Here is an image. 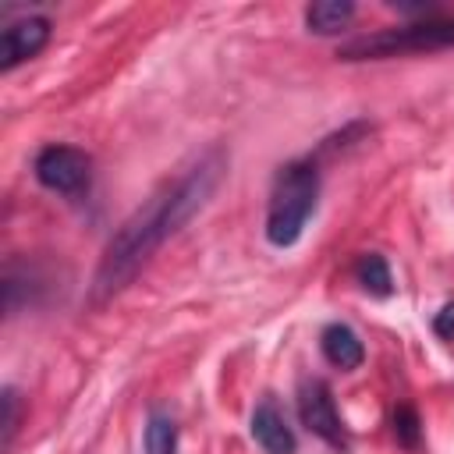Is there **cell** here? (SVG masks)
<instances>
[{"instance_id": "6da1fadb", "label": "cell", "mask_w": 454, "mask_h": 454, "mask_svg": "<svg viewBox=\"0 0 454 454\" xmlns=\"http://www.w3.org/2000/svg\"><path fill=\"white\" fill-rule=\"evenodd\" d=\"M223 170H227V153L213 145L192 167H184V174L174 184L160 188L142 209H135L103 248L92 287H89V301L99 305L121 294L135 280V273L153 259V252L167 238H174L213 199V192L223 181Z\"/></svg>"}, {"instance_id": "7a4b0ae2", "label": "cell", "mask_w": 454, "mask_h": 454, "mask_svg": "<svg viewBox=\"0 0 454 454\" xmlns=\"http://www.w3.org/2000/svg\"><path fill=\"white\" fill-rule=\"evenodd\" d=\"M319 202V170L312 160H291L277 170L273 188H270V206H266V241L273 248H291L309 216L316 213Z\"/></svg>"}, {"instance_id": "3957f363", "label": "cell", "mask_w": 454, "mask_h": 454, "mask_svg": "<svg viewBox=\"0 0 454 454\" xmlns=\"http://www.w3.org/2000/svg\"><path fill=\"white\" fill-rule=\"evenodd\" d=\"M454 46V18H426L397 28H383L372 35H358L337 50L340 60H387L404 53H433Z\"/></svg>"}, {"instance_id": "277c9868", "label": "cell", "mask_w": 454, "mask_h": 454, "mask_svg": "<svg viewBox=\"0 0 454 454\" xmlns=\"http://www.w3.org/2000/svg\"><path fill=\"white\" fill-rule=\"evenodd\" d=\"M32 170H35V181L43 188H50L57 195H67V199L85 195L89 184H92V156L78 145H57L53 142V145L39 149Z\"/></svg>"}, {"instance_id": "5b68a950", "label": "cell", "mask_w": 454, "mask_h": 454, "mask_svg": "<svg viewBox=\"0 0 454 454\" xmlns=\"http://www.w3.org/2000/svg\"><path fill=\"white\" fill-rule=\"evenodd\" d=\"M298 419L312 436H319L333 450H348V429H344L340 411L333 404V394L323 380L312 376V380L298 383Z\"/></svg>"}, {"instance_id": "8992f818", "label": "cell", "mask_w": 454, "mask_h": 454, "mask_svg": "<svg viewBox=\"0 0 454 454\" xmlns=\"http://www.w3.org/2000/svg\"><path fill=\"white\" fill-rule=\"evenodd\" d=\"M50 43V18L25 14L18 21H7L0 32V71H14L28 57H35Z\"/></svg>"}, {"instance_id": "52a82bcc", "label": "cell", "mask_w": 454, "mask_h": 454, "mask_svg": "<svg viewBox=\"0 0 454 454\" xmlns=\"http://www.w3.org/2000/svg\"><path fill=\"white\" fill-rule=\"evenodd\" d=\"M248 429H252L255 443H259L266 454H294V447H298V443H294V433H291V426H287V419H284V411L277 408L273 397H262V401L255 404Z\"/></svg>"}, {"instance_id": "ba28073f", "label": "cell", "mask_w": 454, "mask_h": 454, "mask_svg": "<svg viewBox=\"0 0 454 454\" xmlns=\"http://www.w3.org/2000/svg\"><path fill=\"white\" fill-rule=\"evenodd\" d=\"M319 348H323L326 362L337 365V369H344V372H351V369H358V365L365 362V344H362V337H358L348 323H330V326H323Z\"/></svg>"}, {"instance_id": "9c48e42d", "label": "cell", "mask_w": 454, "mask_h": 454, "mask_svg": "<svg viewBox=\"0 0 454 454\" xmlns=\"http://www.w3.org/2000/svg\"><path fill=\"white\" fill-rule=\"evenodd\" d=\"M355 18V4L351 0H319L305 7V25L316 35H337L348 28V21Z\"/></svg>"}, {"instance_id": "30bf717a", "label": "cell", "mask_w": 454, "mask_h": 454, "mask_svg": "<svg viewBox=\"0 0 454 454\" xmlns=\"http://www.w3.org/2000/svg\"><path fill=\"white\" fill-rule=\"evenodd\" d=\"M145 454H177V422L170 411L163 408H153L149 419H145Z\"/></svg>"}, {"instance_id": "8fae6325", "label": "cell", "mask_w": 454, "mask_h": 454, "mask_svg": "<svg viewBox=\"0 0 454 454\" xmlns=\"http://www.w3.org/2000/svg\"><path fill=\"white\" fill-rule=\"evenodd\" d=\"M355 277L358 284L372 294V298H387L394 291V277H390V266L380 252H365L358 262H355Z\"/></svg>"}, {"instance_id": "7c38bea8", "label": "cell", "mask_w": 454, "mask_h": 454, "mask_svg": "<svg viewBox=\"0 0 454 454\" xmlns=\"http://www.w3.org/2000/svg\"><path fill=\"white\" fill-rule=\"evenodd\" d=\"M394 436H397L401 447L419 450V443H422V422H419V411L411 404H397V411H394Z\"/></svg>"}, {"instance_id": "4fadbf2b", "label": "cell", "mask_w": 454, "mask_h": 454, "mask_svg": "<svg viewBox=\"0 0 454 454\" xmlns=\"http://www.w3.org/2000/svg\"><path fill=\"white\" fill-rule=\"evenodd\" d=\"M0 408H4V419H0V450H11L14 433H18V408H21L14 387H4V394H0Z\"/></svg>"}, {"instance_id": "5bb4252c", "label": "cell", "mask_w": 454, "mask_h": 454, "mask_svg": "<svg viewBox=\"0 0 454 454\" xmlns=\"http://www.w3.org/2000/svg\"><path fill=\"white\" fill-rule=\"evenodd\" d=\"M433 330H436L440 337H450V333H454V301H447V305L440 309V316L433 319Z\"/></svg>"}]
</instances>
